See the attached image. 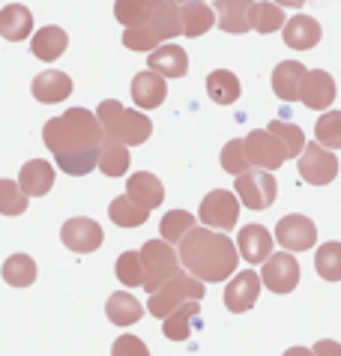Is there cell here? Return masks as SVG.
Instances as JSON below:
<instances>
[{
    "instance_id": "obj_1",
    "label": "cell",
    "mask_w": 341,
    "mask_h": 356,
    "mask_svg": "<svg viewBox=\"0 0 341 356\" xmlns=\"http://www.w3.org/2000/svg\"><path fill=\"white\" fill-rule=\"evenodd\" d=\"M180 264L189 275L200 282H225L228 275H237L239 249L230 243V236L213 227H192L180 243Z\"/></svg>"
},
{
    "instance_id": "obj_2",
    "label": "cell",
    "mask_w": 341,
    "mask_h": 356,
    "mask_svg": "<svg viewBox=\"0 0 341 356\" xmlns=\"http://www.w3.org/2000/svg\"><path fill=\"white\" fill-rule=\"evenodd\" d=\"M42 141L54 156H69V153L99 150L105 141V132L93 111H87V108H69L66 114L45 123Z\"/></svg>"
},
{
    "instance_id": "obj_3",
    "label": "cell",
    "mask_w": 341,
    "mask_h": 356,
    "mask_svg": "<svg viewBox=\"0 0 341 356\" xmlns=\"http://www.w3.org/2000/svg\"><path fill=\"white\" fill-rule=\"evenodd\" d=\"M96 117H99V123H102L105 141L138 147V144L147 141L150 132H153V123H150L147 114L123 108L117 99H105V102L96 108Z\"/></svg>"
},
{
    "instance_id": "obj_4",
    "label": "cell",
    "mask_w": 341,
    "mask_h": 356,
    "mask_svg": "<svg viewBox=\"0 0 341 356\" xmlns=\"http://www.w3.org/2000/svg\"><path fill=\"white\" fill-rule=\"evenodd\" d=\"M200 300H204V282L180 270L174 279L165 282L156 293H150L147 312L153 314V318L165 321L170 312L180 309V305H186V302H200Z\"/></svg>"
},
{
    "instance_id": "obj_5",
    "label": "cell",
    "mask_w": 341,
    "mask_h": 356,
    "mask_svg": "<svg viewBox=\"0 0 341 356\" xmlns=\"http://www.w3.org/2000/svg\"><path fill=\"white\" fill-rule=\"evenodd\" d=\"M141 261H144V273H147V282H144L147 293H156L165 282H170L180 273V254L170 249V243H165V240L144 243Z\"/></svg>"
},
{
    "instance_id": "obj_6",
    "label": "cell",
    "mask_w": 341,
    "mask_h": 356,
    "mask_svg": "<svg viewBox=\"0 0 341 356\" xmlns=\"http://www.w3.org/2000/svg\"><path fill=\"white\" fill-rule=\"evenodd\" d=\"M198 219L204 227L230 231V227H237V219H239V197L228 189H213L204 201H200Z\"/></svg>"
},
{
    "instance_id": "obj_7",
    "label": "cell",
    "mask_w": 341,
    "mask_h": 356,
    "mask_svg": "<svg viewBox=\"0 0 341 356\" xmlns=\"http://www.w3.org/2000/svg\"><path fill=\"white\" fill-rule=\"evenodd\" d=\"M234 189H237L239 204H246L248 210H267V207L276 201V195H278V186L273 180V174L260 171V168L257 171L239 174L234 180Z\"/></svg>"
},
{
    "instance_id": "obj_8",
    "label": "cell",
    "mask_w": 341,
    "mask_h": 356,
    "mask_svg": "<svg viewBox=\"0 0 341 356\" xmlns=\"http://www.w3.org/2000/svg\"><path fill=\"white\" fill-rule=\"evenodd\" d=\"M276 243L290 254L308 252V249H315V243H317V227L308 216L290 213L285 219H278V225H276Z\"/></svg>"
},
{
    "instance_id": "obj_9",
    "label": "cell",
    "mask_w": 341,
    "mask_h": 356,
    "mask_svg": "<svg viewBox=\"0 0 341 356\" xmlns=\"http://www.w3.org/2000/svg\"><path fill=\"white\" fill-rule=\"evenodd\" d=\"M246 156H248V162H252L255 168H260V171H276V168H282L287 162L285 144L278 141L273 132H267V129L248 132V138H246Z\"/></svg>"
},
{
    "instance_id": "obj_10",
    "label": "cell",
    "mask_w": 341,
    "mask_h": 356,
    "mask_svg": "<svg viewBox=\"0 0 341 356\" xmlns=\"http://www.w3.org/2000/svg\"><path fill=\"white\" fill-rule=\"evenodd\" d=\"M299 174H303L306 183L312 186H329L338 177V159L333 150L315 144H306L303 156H299Z\"/></svg>"
},
{
    "instance_id": "obj_11",
    "label": "cell",
    "mask_w": 341,
    "mask_h": 356,
    "mask_svg": "<svg viewBox=\"0 0 341 356\" xmlns=\"http://www.w3.org/2000/svg\"><path fill=\"white\" fill-rule=\"evenodd\" d=\"M60 240H63V245L69 252L90 254L102 245L105 234H102V225L99 222L87 219V216H75V219L63 222V227H60Z\"/></svg>"
},
{
    "instance_id": "obj_12",
    "label": "cell",
    "mask_w": 341,
    "mask_h": 356,
    "mask_svg": "<svg viewBox=\"0 0 341 356\" xmlns=\"http://www.w3.org/2000/svg\"><path fill=\"white\" fill-rule=\"evenodd\" d=\"M260 282L273 293H290L299 284V264L290 252H278L269 261H264L260 270Z\"/></svg>"
},
{
    "instance_id": "obj_13",
    "label": "cell",
    "mask_w": 341,
    "mask_h": 356,
    "mask_svg": "<svg viewBox=\"0 0 341 356\" xmlns=\"http://www.w3.org/2000/svg\"><path fill=\"white\" fill-rule=\"evenodd\" d=\"M260 273L255 270H243V273H237L234 279H230V284L225 288V305H228V312H234V314H243L248 312L252 305L257 302V296H260Z\"/></svg>"
},
{
    "instance_id": "obj_14",
    "label": "cell",
    "mask_w": 341,
    "mask_h": 356,
    "mask_svg": "<svg viewBox=\"0 0 341 356\" xmlns=\"http://www.w3.org/2000/svg\"><path fill=\"white\" fill-rule=\"evenodd\" d=\"M237 249L246 264H264L273 258V234L264 225H246V227H239Z\"/></svg>"
},
{
    "instance_id": "obj_15",
    "label": "cell",
    "mask_w": 341,
    "mask_h": 356,
    "mask_svg": "<svg viewBox=\"0 0 341 356\" xmlns=\"http://www.w3.org/2000/svg\"><path fill=\"white\" fill-rule=\"evenodd\" d=\"M257 0H216V24L225 33H248Z\"/></svg>"
},
{
    "instance_id": "obj_16",
    "label": "cell",
    "mask_w": 341,
    "mask_h": 356,
    "mask_svg": "<svg viewBox=\"0 0 341 356\" xmlns=\"http://www.w3.org/2000/svg\"><path fill=\"white\" fill-rule=\"evenodd\" d=\"M306 75H308V69L299 60H282L273 69V93L282 102H296V99H303Z\"/></svg>"
},
{
    "instance_id": "obj_17",
    "label": "cell",
    "mask_w": 341,
    "mask_h": 356,
    "mask_svg": "<svg viewBox=\"0 0 341 356\" xmlns=\"http://www.w3.org/2000/svg\"><path fill=\"white\" fill-rule=\"evenodd\" d=\"M30 90H33V96L42 105H57V102H63V99H69V93L75 90V84H72V78L66 72H60V69H45V72H39L33 78Z\"/></svg>"
},
{
    "instance_id": "obj_18",
    "label": "cell",
    "mask_w": 341,
    "mask_h": 356,
    "mask_svg": "<svg viewBox=\"0 0 341 356\" xmlns=\"http://www.w3.org/2000/svg\"><path fill=\"white\" fill-rule=\"evenodd\" d=\"M306 108L312 111H326L329 105L335 102V78L324 72V69H312L306 75V84H303V99H299Z\"/></svg>"
},
{
    "instance_id": "obj_19",
    "label": "cell",
    "mask_w": 341,
    "mask_h": 356,
    "mask_svg": "<svg viewBox=\"0 0 341 356\" xmlns=\"http://www.w3.org/2000/svg\"><path fill=\"white\" fill-rule=\"evenodd\" d=\"M126 195L132 197L135 204L147 207V210H156V207L165 201V186H162V180H159L156 174L138 171V174H132L126 180Z\"/></svg>"
},
{
    "instance_id": "obj_20",
    "label": "cell",
    "mask_w": 341,
    "mask_h": 356,
    "mask_svg": "<svg viewBox=\"0 0 341 356\" xmlns=\"http://www.w3.org/2000/svg\"><path fill=\"white\" fill-rule=\"evenodd\" d=\"M18 186L27 197H42L51 192L54 186V168L45 159H30L22 165V174H18Z\"/></svg>"
},
{
    "instance_id": "obj_21",
    "label": "cell",
    "mask_w": 341,
    "mask_h": 356,
    "mask_svg": "<svg viewBox=\"0 0 341 356\" xmlns=\"http://www.w3.org/2000/svg\"><path fill=\"white\" fill-rule=\"evenodd\" d=\"M168 96V84L165 78L153 72V69H147V72H138L132 78V102L138 108H159L165 102Z\"/></svg>"
},
{
    "instance_id": "obj_22",
    "label": "cell",
    "mask_w": 341,
    "mask_h": 356,
    "mask_svg": "<svg viewBox=\"0 0 341 356\" xmlns=\"http://www.w3.org/2000/svg\"><path fill=\"white\" fill-rule=\"evenodd\" d=\"M282 31H285V45L296 48V51H308V48H315L320 42V36H324L320 24L315 22L312 15H294Z\"/></svg>"
},
{
    "instance_id": "obj_23",
    "label": "cell",
    "mask_w": 341,
    "mask_h": 356,
    "mask_svg": "<svg viewBox=\"0 0 341 356\" xmlns=\"http://www.w3.org/2000/svg\"><path fill=\"white\" fill-rule=\"evenodd\" d=\"M33 33V13L22 3H9L0 9V36L9 42H22Z\"/></svg>"
},
{
    "instance_id": "obj_24",
    "label": "cell",
    "mask_w": 341,
    "mask_h": 356,
    "mask_svg": "<svg viewBox=\"0 0 341 356\" xmlns=\"http://www.w3.org/2000/svg\"><path fill=\"white\" fill-rule=\"evenodd\" d=\"M147 66L162 78H183L189 72V57L180 45H159L156 51H150Z\"/></svg>"
},
{
    "instance_id": "obj_25",
    "label": "cell",
    "mask_w": 341,
    "mask_h": 356,
    "mask_svg": "<svg viewBox=\"0 0 341 356\" xmlns=\"http://www.w3.org/2000/svg\"><path fill=\"white\" fill-rule=\"evenodd\" d=\"M105 314H108V321L117 323V326H132L141 321V314H144V305L135 300L129 291H117L108 296V302H105Z\"/></svg>"
},
{
    "instance_id": "obj_26",
    "label": "cell",
    "mask_w": 341,
    "mask_h": 356,
    "mask_svg": "<svg viewBox=\"0 0 341 356\" xmlns=\"http://www.w3.org/2000/svg\"><path fill=\"white\" fill-rule=\"evenodd\" d=\"M66 45H69V36H66L63 27H57V24L42 27V31L30 39V51H33L39 60H45V63L57 60V57L66 51Z\"/></svg>"
},
{
    "instance_id": "obj_27",
    "label": "cell",
    "mask_w": 341,
    "mask_h": 356,
    "mask_svg": "<svg viewBox=\"0 0 341 356\" xmlns=\"http://www.w3.org/2000/svg\"><path fill=\"white\" fill-rule=\"evenodd\" d=\"M198 314H200V302H186V305H180L177 312H170L165 318V323H162L165 339L186 341L189 335H192V330L198 326Z\"/></svg>"
},
{
    "instance_id": "obj_28",
    "label": "cell",
    "mask_w": 341,
    "mask_h": 356,
    "mask_svg": "<svg viewBox=\"0 0 341 356\" xmlns=\"http://www.w3.org/2000/svg\"><path fill=\"white\" fill-rule=\"evenodd\" d=\"M207 93L216 105H234L243 93V87H239V78L230 69H216V72L207 75Z\"/></svg>"
},
{
    "instance_id": "obj_29",
    "label": "cell",
    "mask_w": 341,
    "mask_h": 356,
    "mask_svg": "<svg viewBox=\"0 0 341 356\" xmlns=\"http://www.w3.org/2000/svg\"><path fill=\"white\" fill-rule=\"evenodd\" d=\"M162 3L165 0H117L114 15H117V22L123 27H141V24H147L150 18H153V13Z\"/></svg>"
},
{
    "instance_id": "obj_30",
    "label": "cell",
    "mask_w": 341,
    "mask_h": 356,
    "mask_svg": "<svg viewBox=\"0 0 341 356\" xmlns=\"http://www.w3.org/2000/svg\"><path fill=\"white\" fill-rule=\"evenodd\" d=\"M108 216L117 227H141L147 219H150V210L141 204H135L129 195H120L108 204Z\"/></svg>"
},
{
    "instance_id": "obj_31",
    "label": "cell",
    "mask_w": 341,
    "mask_h": 356,
    "mask_svg": "<svg viewBox=\"0 0 341 356\" xmlns=\"http://www.w3.org/2000/svg\"><path fill=\"white\" fill-rule=\"evenodd\" d=\"M180 18H183V36L195 39V36H204L216 24V9L207 3H189V6H180Z\"/></svg>"
},
{
    "instance_id": "obj_32",
    "label": "cell",
    "mask_w": 341,
    "mask_h": 356,
    "mask_svg": "<svg viewBox=\"0 0 341 356\" xmlns=\"http://www.w3.org/2000/svg\"><path fill=\"white\" fill-rule=\"evenodd\" d=\"M147 27L153 31L159 39H170V36H180L183 33V18H180V6L174 3V0H165L162 6L153 13V18L147 22Z\"/></svg>"
},
{
    "instance_id": "obj_33",
    "label": "cell",
    "mask_w": 341,
    "mask_h": 356,
    "mask_svg": "<svg viewBox=\"0 0 341 356\" xmlns=\"http://www.w3.org/2000/svg\"><path fill=\"white\" fill-rule=\"evenodd\" d=\"M3 282L13 284V288H30V284L36 282V264L30 254H13V258L3 261Z\"/></svg>"
},
{
    "instance_id": "obj_34",
    "label": "cell",
    "mask_w": 341,
    "mask_h": 356,
    "mask_svg": "<svg viewBox=\"0 0 341 356\" xmlns=\"http://www.w3.org/2000/svg\"><path fill=\"white\" fill-rule=\"evenodd\" d=\"M129 147L117 144V141H102V153H99V171L105 177H123L129 171Z\"/></svg>"
},
{
    "instance_id": "obj_35",
    "label": "cell",
    "mask_w": 341,
    "mask_h": 356,
    "mask_svg": "<svg viewBox=\"0 0 341 356\" xmlns=\"http://www.w3.org/2000/svg\"><path fill=\"white\" fill-rule=\"evenodd\" d=\"M315 270L320 279L326 282H341V243H324L315 252Z\"/></svg>"
},
{
    "instance_id": "obj_36",
    "label": "cell",
    "mask_w": 341,
    "mask_h": 356,
    "mask_svg": "<svg viewBox=\"0 0 341 356\" xmlns=\"http://www.w3.org/2000/svg\"><path fill=\"white\" fill-rule=\"evenodd\" d=\"M287 22H285V9L273 3V0H264V3H255V13H252V31L257 33H276L282 31Z\"/></svg>"
},
{
    "instance_id": "obj_37",
    "label": "cell",
    "mask_w": 341,
    "mask_h": 356,
    "mask_svg": "<svg viewBox=\"0 0 341 356\" xmlns=\"http://www.w3.org/2000/svg\"><path fill=\"white\" fill-rule=\"evenodd\" d=\"M117 279L126 284V288H144L147 282V273H144V261H141V252H123L117 258L114 266Z\"/></svg>"
},
{
    "instance_id": "obj_38",
    "label": "cell",
    "mask_w": 341,
    "mask_h": 356,
    "mask_svg": "<svg viewBox=\"0 0 341 356\" xmlns=\"http://www.w3.org/2000/svg\"><path fill=\"white\" fill-rule=\"evenodd\" d=\"M195 225V216L186 213V210H170L162 216V222H159V231H162V240L165 243H183V236L192 231Z\"/></svg>"
},
{
    "instance_id": "obj_39",
    "label": "cell",
    "mask_w": 341,
    "mask_h": 356,
    "mask_svg": "<svg viewBox=\"0 0 341 356\" xmlns=\"http://www.w3.org/2000/svg\"><path fill=\"white\" fill-rule=\"evenodd\" d=\"M267 132H273L278 141L285 144V150H287V159H296V156H303L306 150V135L303 129H299L296 123H287V120H273L267 126Z\"/></svg>"
},
{
    "instance_id": "obj_40",
    "label": "cell",
    "mask_w": 341,
    "mask_h": 356,
    "mask_svg": "<svg viewBox=\"0 0 341 356\" xmlns=\"http://www.w3.org/2000/svg\"><path fill=\"white\" fill-rule=\"evenodd\" d=\"M317 144L326 150H341V111H324L315 126Z\"/></svg>"
},
{
    "instance_id": "obj_41",
    "label": "cell",
    "mask_w": 341,
    "mask_h": 356,
    "mask_svg": "<svg viewBox=\"0 0 341 356\" xmlns=\"http://www.w3.org/2000/svg\"><path fill=\"white\" fill-rule=\"evenodd\" d=\"M222 168L234 177L252 171V162H248V156H246V138H234V141H228L222 147Z\"/></svg>"
},
{
    "instance_id": "obj_42",
    "label": "cell",
    "mask_w": 341,
    "mask_h": 356,
    "mask_svg": "<svg viewBox=\"0 0 341 356\" xmlns=\"http://www.w3.org/2000/svg\"><path fill=\"white\" fill-rule=\"evenodd\" d=\"M27 210V195L22 192L18 180H0V213L22 216Z\"/></svg>"
},
{
    "instance_id": "obj_43",
    "label": "cell",
    "mask_w": 341,
    "mask_h": 356,
    "mask_svg": "<svg viewBox=\"0 0 341 356\" xmlns=\"http://www.w3.org/2000/svg\"><path fill=\"white\" fill-rule=\"evenodd\" d=\"M111 356H150V350L138 335H120L111 344Z\"/></svg>"
},
{
    "instance_id": "obj_44",
    "label": "cell",
    "mask_w": 341,
    "mask_h": 356,
    "mask_svg": "<svg viewBox=\"0 0 341 356\" xmlns=\"http://www.w3.org/2000/svg\"><path fill=\"white\" fill-rule=\"evenodd\" d=\"M312 353H315V356H341V344L333 341V339H320V341L315 344Z\"/></svg>"
},
{
    "instance_id": "obj_45",
    "label": "cell",
    "mask_w": 341,
    "mask_h": 356,
    "mask_svg": "<svg viewBox=\"0 0 341 356\" xmlns=\"http://www.w3.org/2000/svg\"><path fill=\"white\" fill-rule=\"evenodd\" d=\"M273 3H278V6H287V9H303L306 6V0H273Z\"/></svg>"
},
{
    "instance_id": "obj_46",
    "label": "cell",
    "mask_w": 341,
    "mask_h": 356,
    "mask_svg": "<svg viewBox=\"0 0 341 356\" xmlns=\"http://www.w3.org/2000/svg\"><path fill=\"white\" fill-rule=\"evenodd\" d=\"M285 356H315L308 348H290V350H285Z\"/></svg>"
},
{
    "instance_id": "obj_47",
    "label": "cell",
    "mask_w": 341,
    "mask_h": 356,
    "mask_svg": "<svg viewBox=\"0 0 341 356\" xmlns=\"http://www.w3.org/2000/svg\"><path fill=\"white\" fill-rule=\"evenodd\" d=\"M177 6H189V3H204V0H174Z\"/></svg>"
}]
</instances>
